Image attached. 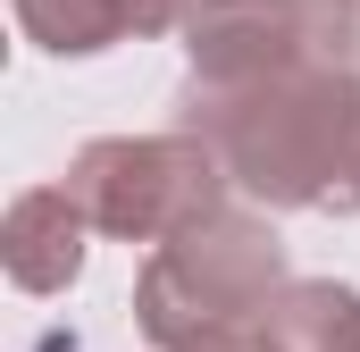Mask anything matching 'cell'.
<instances>
[{
	"instance_id": "cell-3",
	"label": "cell",
	"mask_w": 360,
	"mask_h": 352,
	"mask_svg": "<svg viewBox=\"0 0 360 352\" xmlns=\"http://www.w3.org/2000/svg\"><path fill=\"white\" fill-rule=\"evenodd\" d=\"M59 193L92 218V235L117 244H176L226 210V168L201 134H101L84 143Z\"/></svg>"
},
{
	"instance_id": "cell-7",
	"label": "cell",
	"mask_w": 360,
	"mask_h": 352,
	"mask_svg": "<svg viewBox=\"0 0 360 352\" xmlns=\"http://www.w3.org/2000/svg\"><path fill=\"white\" fill-rule=\"evenodd\" d=\"M260 327L276 352H360V294L335 277H293Z\"/></svg>"
},
{
	"instance_id": "cell-5",
	"label": "cell",
	"mask_w": 360,
	"mask_h": 352,
	"mask_svg": "<svg viewBox=\"0 0 360 352\" xmlns=\"http://www.w3.org/2000/svg\"><path fill=\"white\" fill-rule=\"evenodd\" d=\"M193 17V0H17V25L51 59H92L134 34H168Z\"/></svg>"
},
{
	"instance_id": "cell-2",
	"label": "cell",
	"mask_w": 360,
	"mask_h": 352,
	"mask_svg": "<svg viewBox=\"0 0 360 352\" xmlns=\"http://www.w3.org/2000/svg\"><path fill=\"white\" fill-rule=\"evenodd\" d=\"M285 235L269 210H218L210 227H193L176 244H160L134 277V327L151 352H218L252 336L285 294Z\"/></svg>"
},
{
	"instance_id": "cell-6",
	"label": "cell",
	"mask_w": 360,
	"mask_h": 352,
	"mask_svg": "<svg viewBox=\"0 0 360 352\" xmlns=\"http://www.w3.org/2000/svg\"><path fill=\"white\" fill-rule=\"evenodd\" d=\"M84 235H92L84 210H76L59 184H34V193H17V201H8L0 260H8V277H17L25 294H68V285H76V268H84Z\"/></svg>"
},
{
	"instance_id": "cell-1",
	"label": "cell",
	"mask_w": 360,
	"mask_h": 352,
	"mask_svg": "<svg viewBox=\"0 0 360 352\" xmlns=\"http://www.w3.org/2000/svg\"><path fill=\"white\" fill-rule=\"evenodd\" d=\"M176 126L218 151L235 193L260 210H360V76L352 68H285L252 84L176 92Z\"/></svg>"
},
{
	"instance_id": "cell-8",
	"label": "cell",
	"mask_w": 360,
	"mask_h": 352,
	"mask_svg": "<svg viewBox=\"0 0 360 352\" xmlns=\"http://www.w3.org/2000/svg\"><path fill=\"white\" fill-rule=\"evenodd\" d=\"M218 352H276V344H269V327H252V336H235V344H218Z\"/></svg>"
},
{
	"instance_id": "cell-4",
	"label": "cell",
	"mask_w": 360,
	"mask_h": 352,
	"mask_svg": "<svg viewBox=\"0 0 360 352\" xmlns=\"http://www.w3.org/2000/svg\"><path fill=\"white\" fill-rule=\"evenodd\" d=\"M360 0H193L184 17V76L193 84H252L285 68H352Z\"/></svg>"
}]
</instances>
